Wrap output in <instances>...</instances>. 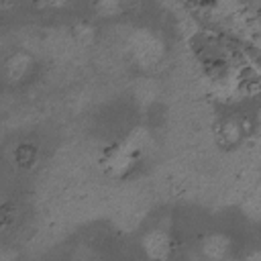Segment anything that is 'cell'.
Masks as SVG:
<instances>
[{
    "mask_svg": "<svg viewBox=\"0 0 261 261\" xmlns=\"http://www.w3.org/2000/svg\"><path fill=\"white\" fill-rule=\"evenodd\" d=\"M139 157H141V153L124 139L120 143H112L110 147H106L104 153H102L100 163H102V169L108 175H112V177H124L137 165Z\"/></svg>",
    "mask_w": 261,
    "mask_h": 261,
    "instance_id": "cell-1",
    "label": "cell"
},
{
    "mask_svg": "<svg viewBox=\"0 0 261 261\" xmlns=\"http://www.w3.org/2000/svg\"><path fill=\"white\" fill-rule=\"evenodd\" d=\"M141 251L151 261H167L175 251V241L165 228H151L141 237Z\"/></svg>",
    "mask_w": 261,
    "mask_h": 261,
    "instance_id": "cell-2",
    "label": "cell"
},
{
    "mask_svg": "<svg viewBox=\"0 0 261 261\" xmlns=\"http://www.w3.org/2000/svg\"><path fill=\"white\" fill-rule=\"evenodd\" d=\"M230 247H232L230 237L222 232H210L200 243L202 257L208 261H224L230 255Z\"/></svg>",
    "mask_w": 261,
    "mask_h": 261,
    "instance_id": "cell-3",
    "label": "cell"
},
{
    "mask_svg": "<svg viewBox=\"0 0 261 261\" xmlns=\"http://www.w3.org/2000/svg\"><path fill=\"white\" fill-rule=\"evenodd\" d=\"M161 43L157 37H153L149 31H141L137 37H135V57L145 63V65H151L155 63L159 57H161Z\"/></svg>",
    "mask_w": 261,
    "mask_h": 261,
    "instance_id": "cell-4",
    "label": "cell"
},
{
    "mask_svg": "<svg viewBox=\"0 0 261 261\" xmlns=\"http://www.w3.org/2000/svg\"><path fill=\"white\" fill-rule=\"evenodd\" d=\"M31 65H33V57L29 53L18 51V53H14V55H10L6 59V63H4V75H6V80L10 84H18L20 80H24L29 75Z\"/></svg>",
    "mask_w": 261,
    "mask_h": 261,
    "instance_id": "cell-5",
    "label": "cell"
},
{
    "mask_svg": "<svg viewBox=\"0 0 261 261\" xmlns=\"http://www.w3.org/2000/svg\"><path fill=\"white\" fill-rule=\"evenodd\" d=\"M218 139L224 145H237L243 139V124L237 118H226L218 126Z\"/></svg>",
    "mask_w": 261,
    "mask_h": 261,
    "instance_id": "cell-6",
    "label": "cell"
},
{
    "mask_svg": "<svg viewBox=\"0 0 261 261\" xmlns=\"http://www.w3.org/2000/svg\"><path fill=\"white\" fill-rule=\"evenodd\" d=\"M243 214L255 222H261V188L247 196V200L243 202Z\"/></svg>",
    "mask_w": 261,
    "mask_h": 261,
    "instance_id": "cell-7",
    "label": "cell"
},
{
    "mask_svg": "<svg viewBox=\"0 0 261 261\" xmlns=\"http://www.w3.org/2000/svg\"><path fill=\"white\" fill-rule=\"evenodd\" d=\"M94 10L100 16H116L122 10V6L118 2H98V4H94Z\"/></svg>",
    "mask_w": 261,
    "mask_h": 261,
    "instance_id": "cell-8",
    "label": "cell"
},
{
    "mask_svg": "<svg viewBox=\"0 0 261 261\" xmlns=\"http://www.w3.org/2000/svg\"><path fill=\"white\" fill-rule=\"evenodd\" d=\"M243 261H261V249H253V251H249V253L245 255Z\"/></svg>",
    "mask_w": 261,
    "mask_h": 261,
    "instance_id": "cell-9",
    "label": "cell"
},
{
    "mask_svg": "<svg viewBox=\"0 0 261 261\" xmlns=\"http://www.w3.org/2000/svg\"><path fill=\"white\" fill-rule=\"evenodd\" d=\"M257 122H259V126H261V108L257 110Z\"/></svg>",
    "mask_w": 261,
    "mask_h": 261,
    "instance_id": "cell-10",
    "label": "cell"
}]
</instances>
